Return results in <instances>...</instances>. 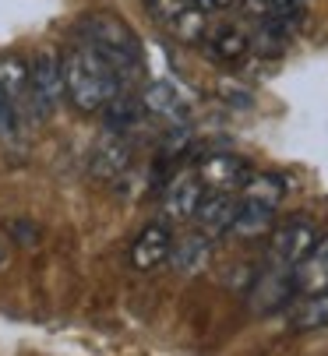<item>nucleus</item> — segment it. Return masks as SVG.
<instances>
[{
    "label": "nucleus",
    "instance_id": "f257e3e1",
    "mask_svg": "<svg viewBox=\"0 0 328 356\" xmlns=\"http://www.w3.org/2000/svg\"><path fill=\"white\" fill-rule=\"evenodd\" d=\"M61 67H64V95H71L78 113H99L120 88H127L117 78V71L95 49H88L81 39L64 49Z\"/></svg>",
    "mask_w": 328,
    "mask_h": 356
},
{
    "label": "nucleus",
    "instance_id": "f03ea898",
    "mask_svg": "<svg viewBox=\"0 0 328 356\" xmlns=\"http://www.w3.org/2000/svg\"><path fill=\"white\" fill-rule=\"evenodd\" d=\"M78 35L88 49L117 71V78L127 85L141 71V39L138 32L114 11H92L78 22Z\"/></svg>",
    "mask_w": 328,
    "mask_h": 356
},
{
    "label": "nucleus",
    "instance_id": "7ed1b4c3",
    "mask_svg": "<svg viewBox=\"0 0 328 356\" xmlns=\"http://www.w3.org/2000/svg\"><path fill=\"white\" fill-rule=\"evenodd\" d=\"M29 81H32V106H36V120L49 117L61 106L64 95V67H61V54L53 49H39L29 60Z\"/></svg>",
    "mask_w": 328,
    "mask_h": 356
},
{
    "label": "nucleus",
    "instance_id": "20e7f679",
    "mask_svg": "<svg viewBox=\"0 0 328 356\" xmlns=\"http://www.w3.org/2000/svg\"><path fill=\"white\" fill-rule=\"evenodd\" d=\"M314 243H318V226L307 219H290L268 233V265L297 268Z\"/></svg>",
    "mask_w": 328,
    "mask_h": 356
},
{
    "label": "nucleus",
    "instance_id": "39448f33",
    "mask_svg": "<svg viewBox=\"0 0 328 356\" xmlns=\"http://www.w3.org/2000/svg\"><path fill=\"white\" fill-rule=\"evenodd\" d=\"M297 296L293 286V268H279V265H265L254 282L247 286V303L254 314H276Z\"/></svg>",
    "mask_w": 328,
    "mask_h": 356
},
{
    "label": "nucleus",
    "instance_id": "423d86ee",
    "mask_svg": "<svg viewBox=\"0 0 328 356\" xmlns=\"http://www.w3.org/2000/svg\"><path fill=\"white\" fill-rule=\"evenodd\" d=\"M198 177L205 184V191H223V194H237L244 191V184L254 177L251 163L233 156V152H212L208 159H201Z\"/></svg>",
    "mask_w": 328,
    "mask_h": 356
},
{
    "label": "nucleus",
    "instance_id": "0eeeda50",
    "mask_svg": "<svg viewBox=\"0 0 328 356\" xmlns=\"http://www.w3.org/2000/svg\"><path fill=\"white\" fill-rule=\"evenodd\" d=\"M173 247V229L166 219H152L138 229L134 243H131V268L134 272H155L162 261L170 258Z\"/></svg>",
    "mask_w": 328,
    "mask_h": 356
},
{
    "label": "nucleus",
    "instance_id": "6e6552de",
    "mask_svg": "<svg viewBox=\"0 0 328 356\" xmlns=\"http://www.w3.org/2000/svg\"><path fill=\"white\" fill-rule=\"evenodd\" d=\"M205 197V184L198 173H177L166 191H162V219L166 222H187L194 219L198 205Z\"/></svg>",
    "mask_w": 328,
    "mask_h": 356
},
{
    "label": "nucleus",
    "instance_id": "1a4fd4ad",
    "mask_svg": "<svg viewBox=\"0 0 328 356\" xmlns=\"http://www.w3.org/2000/svg\"><path fill=\"white\" fill-rule=\"evenodd\" d=\"M0 92L8 95V103L15 106V113L22 117H36V106H32V81H29V60L18 57V54H8L0 57Z\"/></svg>",
    "mask_w": 328,
    "mask_h": 356
},
{
    "label": "nucleus",
    "instance_id": "9d476101",
    "mask_svg": "<svg viewBox=\"0 0 328 356\" xmlns=\"http://www.w3.org/2000/svg\"><path fill=\"white\" fill-rule=\"evenodd\" d=\"M240 209V197L237 194H223V191H205L201 205L194 212V222H198V233L205 236H226L230 226H233V216Z\"/></svg>",
    "mask_w": 328,
    "mask_h": 356
},
{
    "label": "nucleus",
    "instance_id": "9b49d317",
    "mask_svg": "<svg viewBox=\"0 0 328 356\" xmlns=\"http://www.w3.org/2000/svg\"><path fill=\"white\" fill-rule=\"evenodd\" d=\"M141 103L152 117L173 120V124H187V117H191V99L184 95V88L177 81H166V78L152 81L141 95Z\"/></svg>",
    "mask_w": 328,
    "mask_h": 356
},
{
    "label": "nucleus",
    "instance_id": "f8f14e48",
    "mask_svg": "<svg viewBox=\"0 0 328 356\" xmlns=\"http://www.w3.org/2000/svg\"><path fill=\"white\" fill-rule=\"evenodd\" d=\"M297 296H325L328 293V236H318V243L307 250V258L293 268Z\"/></svg>",
    "mask_w": 328,
    "mask_h": 356
},
{
    "label": "nucleus",
    "instance_id": "ddd939ff",
    "mask_svg": "<svg viewBox=\"0 0 328 356\" xmlns=\"http://www.w3.org/2000/svg\"><path fill=\"white\" fill-rule=\"evenodd\" d=\"M212 236H205V233H187V236H173V247H170V268L173 272H180V275H198V272H205L208 265H212Z\"/></svg>",
    "mask_w": 328,
    "mask_h": 356
},
{
    "label": "nucleus",
    "instance_id": "4468645a",
    "mask_svg": "<svg viewBox=\"0 0 328 356\" xmlns=\"http://www.w3.org/2000/svg\"><path fill=\"white\" fill-rule=\"evenodd\" d=\"M127 166H131V145L124 141V134H106L88 156V170L99 180H117L124 177Z\"/></svg>",
    "mask_w": 328,
    "mask_h": 356
},
{
    "label": "nucleus",
    "instance_id": "2eb2a0df",
    "mask_svg": "<svg viewBox=\"0 0 328 356\" xmlns=\"http://www.w3.org/2000/svg\"><path fill=\"white\" fill-rule=\"evenodd\" d=\"M102 113V127H106V134H127L131 127H138L141 120H145V103H141V95H134V92H127V88H120L109 103L99 110Z\"/></svg>",
    "mask_w": 328,
    "mask_h": 356
},
{
    "label": "nucleus",
    "instance_id": "dca6fc26",
    "mask_svg": "<svg viewBox=\"0 0 328 356\" xmlns=\"http://www.w3.org/2000/svg\"><path fill=\"white\" fill-rule=\"evenodd\" d=\"M276 229V209L272 205H261V201H244L240 197V209L233 216V226L226 236H237V240H258V236H268Z\"/></svg>",
    "mask_w": 328,
    "mask_h": 356
},
{
    "label": "nucleus",
    "instance_id": "f3484780",
    "mask_svg": "<svg viewBox=\"0 0 328 356\" xmlns=\"http://www.w3.org/2000/svg\"><path fill=\"white\" fill-rule=\"evenodd\" d=\"M205 46H208V54H212L215 60L233 64V60H240L247 49H251V35L240 32L237 25H223V29H215V32L205 39Z\"/></svg>",
    "mask_w": 328,
    "mask_h": 356
},
{
    "label": "nucleus",
    "instance_id": "a211bd4d",
    "mask_svg": "<svg viewBox=\"0 0 328 356\" xmlns=\"http://www.w3.org/2000/svg\"><path fill=\"white\" fill-rule=\"evenodd\" d=\"M240 8L254 22H279V25H290V29L300 22V8L293 0H240Z\"/></svg>",
    "mask_w": 328,
    "mask_h": 356
},
{
    "label": "nucleus",
    "instance_id": "6ab92c4d",
    "mask_svg": "<svg viewBox=\"0 0 328 356\" xmlns=\"http://www.w3.org/2000/svg\"><path fill=\"white\" fill-rule=\"evenodd\" d=\"M244 201H261V205H272V209H279V201L286 197V180L279 173H254L244 191H240Z\"/></svg>",
    "mask_w": 328,
    "mask_h": 356
},
{
    "label": "nucleus",
    "instance_id": "aec40b11",
    "mask_svg": "<svg viewBox=\"0 0 328 356\" xmlns=\"http://www.w3.org/2000/svg\"><path fill=\"white\" fill-rule=\"evenodd\" d=\"M290 25H279V22H258V32L251 39V46L265 57H279L283 49L290 46Z\"/></svg>",
    "mask_w": 328,
    "mask_h": 356
},
{
    "label": "nucleus",
    "instance_id": "412c9836",
    "mask_svg": "<svg viewBox=\"0 0 328 356\" xmlns=\"http://www.w3.org/2000/svg\"><path fill=\"white\" fill-rule=\"evenodd\" d=\"M293 328H328V293L307 296V303L293 314Z\"/></svg>",
    "mask_w": 328,
    "mask_h": 356
},
{
    "label": "nucleus",
    "instance_id": "4be33fe9",
    "mask_svg": "<svg viewBox=\"0 0 328 356\" xmlns=\"http://www.w3.org/2000/svg\"><path fill=\"white\" fill-rule=\"evenodd\" d=\"M22 134V117L15 113V106L8 103V95L0 92V138H8V141H15Z\"/></svg>",
    "mask_w": 328,
    "mask_h": 356
},
{
    "label": "nucleus",
    "instance_id": "5701e85b",
    "mask_svg": "<svg viewBox=\"0 0 328 356\" xmlns=\"http://www.w3.org/2000/svg\"><path fill=\"white\" fill-rule=\"evenodd\" d=\"M191 8H198L201 15H215V11H226L233 0H187Z\"/></svg>",
    "mask_w": 328,
    "mask_h": 356
},
{
    "label": "nucleus",
    "instance_id": "b1692460",
    "mask_svg": "<svg viewBox=\"0 0 328 356\" xmlns=\"http://www.w3.org/2000/svg\"><path fill=\"white\" fill-rule=\"evenodd\" d=\"M0 265H4V243H0Z\"/></svg>",
    "mask_w": 328,
    "mask_h": 356
},
{
    "label": "nucleus",
    "instance_id": "393cba45",
    "mask_svg": "<svg viewBox=\"0 0 328 356\" xmlns=\"http://www.w3.org/2000/svg\"><path fill=\"white\" fill-rule=\"evenodd\" d=\"M293 4H297V8H300V4H307V0H293Z\"/></svg>",
    "mask_w": 328,
    "mask_h": 356
}]
</instances>
